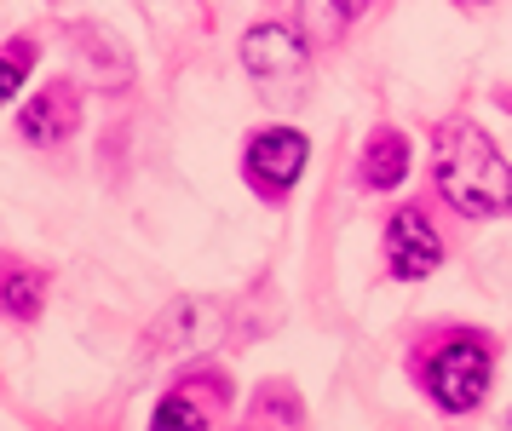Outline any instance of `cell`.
Returning a JSON list of instances; mask_svg holds the SVG:
<instances>
[{"mask_svg":"<svg viewBox=\"0 0 512 431\" xmlns=\"http://www.w3.org/2000/svg\"><path fill=\"white\" fill-rule=\"evenodd\" d=\"M432 173H438V190L461 207V213H501V207H512L507 156H501L472 121H449L438 133V161H432Z\"/></svg>","mask_w":512,"mask_h":431,"instance_id":"6da1fadb","label":"cell"},{"mask_svg":"<svg viewBox=\"0 0 512 431\" xmlns=\"http://www.w3.org/2000/svg\"><path fill=\"white\" fill-rule=\"evenodd\" d=\"M426 391L438 409H472L489 391V351L478 340H449L426 357Z\"/></svg>","mask_w":512,"mask_h":431,"instance_id":"7a4b0ae2","label":"cell"},{"mask_svg":"<svg viewBox=\"0 0 512 431\" xmlns=\"http://www.w3.org/2000/svg\"><path fill=\"white\" fill-rule=\"evenodd\" d=\"M242 64H248V75H254L265 92L271 87L300 92L305 41L300 35H288V29H277V23H259V29H248V41H242Z\"/></svg>","mask_w":512,"mask_h":431,"instance_id":"3957f363","label":"cell"},{"mask_svg":"<svg viewBox=\"0 0 512 431\" xmlns=\"http://www.w3.org/2000/svg\"><path fill=\"white\" fill-rule=\"evenodd\" d=\"M300 167H305V138L294 127H271V133H259L248 144V179L265 196H282L288 184L300 179Z\"/></svg>","mask_w":512,"mask_h":431,"instance_id":"277c9868","label":"cell"},{"mask_svg":"<svg viewBox=\"0 0 512 431\" xmlns=\"http://www.w3.org/2000/svg\"><path fill=\"white\" fill-rule=\"evenodd\" d=\"M386 259H392L397 276L438 271L443 242H438V230H432V219H426V213H415V207L392 213V225H386Z\"/></svg>","mask_w":512,"mask_h":431,"instance_id":"5b68a950","label":"cell"},{"mask_svg":"<svg viewBox=\"0 0 512 431\" xmlns=\"http://www.w3.org/2000/svg\"><path fill=\"white\" fill-rule=\"evenodd\" d=\"M70 133H75V92L70 87L41 92L24 110V138H35V144H58V138H70Z\"/></svg>","mask_w":512,"mask_h":431,"instance_id":"8992f818","label":"cell"},{"mask_svg":"<svg viewBox=\"0 0 512 431\" xmlns=\"http://www.w3.org/2000/svg\"><path fill=\"white\" fill-rule=\"evenodd\" d=\"M409 179V138L403 133H374L369 150H363V184L369 190H392V184Z\"/></svg>","mask_w":512,"mask_h":431,"instance_id":"52a82bcc","label":"cell"},{"mask_svg":"<svg viewBox=\"0 0 512 431\" xmlns=\"http://www.w3.org/2000/svg\"><path fill=\"white\" fill-rule=\"evenodd\" d=\"M346 23H351V0H300V29H305V41H340L346 35Z\"/></svg>","mask_w":512,"mask_h":431,"instance_id":"ba28073f","label":"cell"},{"mask_svg":"<svg viewBox=\"0 0 512 431\" xmlns=\"http://www.w3.org/2000/svg\"><path fill=\"white\" fill-rule=\"evenodd\" d=\"M156 426H208V414H202V409H190V403H162Z\"/></svg>","mask_w":512,"mask_h":431,"instance_id":"9c48e42d","label":"cell"},{"mask_svg":"<svg viewBox=\"0 0 512 431\" xmlns=\"http://www.w3.org/2000/svg\"><path fill=\"white\" fill-rule=\"evenodd\" d=\"M18 81H24V64H18V58H0V104L18 92Z\"/></svg>","mask_w":512,"mask_h":431,"instance_id":"30bf717a","label":"cell"},{"mask_svg":"<svg viewBox=\"0 0 512 431\" xmlns=\"http://www.w3.org/2000/svg\"><path fill=\"white\" fill-rule=\"evenodd\" d=\"M472 6H478V0H472Z\"/></svg>","mask_w":512,"mask_h":431,"instance_id":"8fae6325","label":"cell"}]
</instances>
